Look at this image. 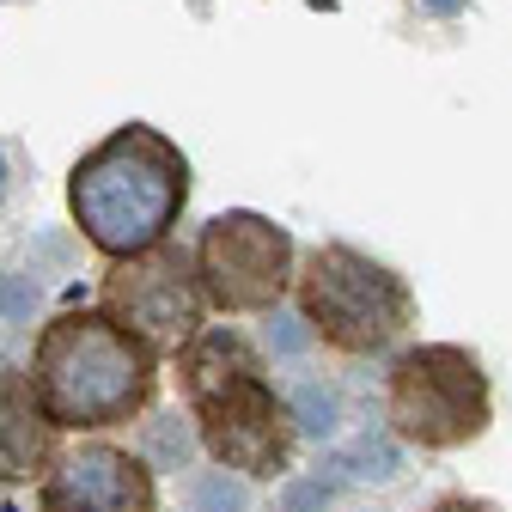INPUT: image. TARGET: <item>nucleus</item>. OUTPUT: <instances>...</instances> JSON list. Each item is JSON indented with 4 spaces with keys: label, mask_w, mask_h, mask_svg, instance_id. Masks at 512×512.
<instances>
[{
    "label": "nucleus",
    "mask_w": 512,
    "mask_h": 512,
    "mask_svg": "<svg viewBox=\"0 0 512 512\" xmlns=\"http://www.w3.org/2000/svg\"><path fill=\"white\" fill-rule=\"evenodd\" d=\"M177 384L189 397L196 439L220 470H238L244 482H275L293 470L299 427L287 415V397H275L263 354L232 324L196 330L177 348Z\"/></svg>",
    "instance_id": "nucleus-1"
},
{
    "label": "nucleus",
    "mask_w": 512,
    "mask_h": 512,
    "mask_svg": "<svg viewBox=\"0 0 512 512\" xmlns=\"http://www.w3.org/2000/svg\"><path fill=\"white\" fill-rule=\"evenodd\" d=\"M68 208H74L80 238L104 250L110 263L116 256H141L165 244L189 208V159L159 128L122 122L92 153H80L68 177Z\"/></svg>",
    "instance_id": "nucleus-2"
},
{
    "label": "nucleus",
    "mask_w": 512,
    "mask_h": 512,
    "mask_svg": "<svg viewBox=\"0 0 512 512\" xmlns=\"http://www.w3.org/2000/svg\"><path fill=\"white\" fill-rule=\"evenodd\" d=\"M159 384V354L122 330L110 311H61L43 324L37 354H31V391L55 427L74 433H104L135 421L153 403Z\"/></svg>",
    "instance_id": "nucleus-3"
},
{
    "label": "nucleus",
    "mask_w": 512,
    "mask_h": 512,
    "mask_svg": "<svg viewBox=\"0 0 512 512\" xmlns=\"http://www.w3.org/2000/svg\"><path fill=\"white\" fill-rule=\"evenodd\" d=\"M299 317L336 354H384L409 336L415 293L409 281L354 244H317L299 269Z\"/></svg>",
    "instance_id": "nucleus-4"
},
{
    "label": "nucleus",
    "mask_w": 512,
    "mask_h": 512,
    "mask_svg": "<svg viewBox=\"0 0 512 512\" xmlns=\"http://www.w3.org/2000/svg\"><path fill=\"white\" fill-rule=\"evenodd\" d=\"M384 421L415 452H458V445L482 439L494 421L482 360L458 342L403 348L391 360V384H384Z\"/></svg>",
    "instance_id": "nucleus-5"
},
{
    "label": "nucleus",
    "mask_w": 512,
    "mask_h": 512,
    "mask_svg": "<svg viewBox=\"0 0 512 512\" xmlns=\"http://www.w3.org/2000/svg\"><path fill=\"white\" fill-rule=\"evenodd\" d=\"M293 232L275 226L269 214H250V208H232V214H214L196 238V281H202V299L226 317H244V311H269L281 305V293L293 287Z\"/></svg>",
    "instance_id": "nucleus-6"
},
{
    "label": "nucleus",
    "mask_w": 512,
    "mask_h": 512,
    "mask_svg": "<svg viewBox=\"0 0 512 512\" xmlns=\"http://www.w3.org/2000/svg\"><path fill=\"white\" fill-rule=\"evenodd\" d=\"M104 311L122 330H135L153 354H177L202 330V311H208L202 281H196V256L177 244L116 256V269L104 275Z\"/></svg>",
    "instance_id": "nucleus-7"
},
{
    "label": "nucleus",
    "mask_w": 512,
    "mask_h": 512,
    "mask_svg": "<svg viewBox=\"0 0 512 512\" xmlns=\"http://www.w3.org/2000/svg\"><path fill=\"white\" fill-rule=\"evenodd\" d=\"M153 506H159V488L147 458L104 439L61 452L43 476V512H153Z\"/></svg>",
    "instance_id": "nucleus-8"
},
{
    "label": "nucleus",
    "mask_w": 512,
    "mask_h": 512,
    "mask_svg": "<svg viewBox=\"0 0 512 512\" xmlns=\"http://www.w3.org/2000/svg\"><path fill=\"white\" fill-rule=\"evenodd\" d=\"M55 458V421L43 415L25 372H0V488L31 482Z\"/></svg>",
    "instance_id": "nucleus-9"
},
{
    "label": "nucleus",
    "mask_w": 512,
    "mask_h": 512,
    "mask_svg": "<svg viewBox=\"0 0 512 512\" xmlns=\"http://www.w3.org/2000/svg\"><path fill=\"white\" fill-rule=\"evenodd\" d=\"M287 415H293V427L311 433V439H330V433L342 427V403H336V391H330V384H317V378H299V384H293Z\"/></svg>",
    "instance_id": "nucleus-10"
},
{
    "label": "nucleus",
    "mask_w": 512,
    "mask_h": 512,
    "mask_svg": "<svg viewBox=\"0 0 512 512\" xmlns=\"http://www.w3.org/2000/svg\"><path fill=\"white\" fill-rule=\"evenodd\" d=\"M336 470H348L354 482H397V476H403V452H397L384 433H366V439L348 445V458H342Z\"/></svg>",
    "instance_id": "nucleus-11"
},
{
    "label": "nucleus",
    "mask_w": 512,
    "mask_h": 512,
    "mask_svg": "<svg viewBox=\"0 0 512 512\" xmlns=\"http://www.w3.org/2000/svg\"><path fill=\"white\" fill-rule=\"evenodd\" d=\"M141 445H147V458H153L159 470H183L189 458H196V433H189L177 415H153L147 433H141Z\"/></svg>",
    "instance_id": "nucleus-12"
},
{
    "label": "nucleus",
    "mask_w": 512,
    "mask_h": 512,
    "mask_svg": "<svg viewBox=\"0 0 512 512\" xmlns=\"http://www.w3.org/2000/svg\"><path fill=\"white\" fill-rule=\"evenodd\" d=\"M189 500H196V512H250V488L238 470H202Z\"/></svg>",
    "instance_id": "nucleus-13"
},
{
    "label": "nucleus",
    "mask_w": 512,
    "mask_h": 512,
    "mask_svg": "<svg viewBox=\"0 0 512 512\" xmlns=\"http://www.w3.org/2000/svg\"><path fill=\"white\" fill-rule=\"evenodd\" d=\"M37 281L25 275V269H7V275H0V317H7V324H25V317L37 311Z\"/></svg>",
    "instance_id": "nucleus-14"
},
{
    "label": "nucleus",
    "mask_w": 512,
    "mask_h": 512,
    "mask_svg": "<svg viewBox=\"0 0 512 512\" xmlns=\"http://www.w3.org/2000/svg\"><path fill=\"white\" fill-rule=\"evenodd\" d=\"M324 506H330V482L324 476L287 482V494H281V512H324Z\"/></svg>",
    "instance_id": "nucleus-15"
},
{
    "label": "nucleus",
    "mask_w": 512,
    "mask_h": 512,
    "mask_svg": "<svg viewBox=\"0 0 512 512\" xmlns=\"http://www.w3.org/2000/svg\"><path fill=\"white\" fill-rule=\"evenodd\" d=\"M305 342H311L305 317H281V305H269V348H281V354H299Z\"/></svg>",
    "instance_id": "nucleus-16"
},
{
    "label": "nucleus",
    "mask_w": 512,
    "mask_h": 512,
    "mask_svg": "<svg viewBox=\"0 0 512 512\" xmlns=\"http://www.w3.org/2000/svg\"><path fill=\"white\" fill-rule=\"evenodd\" d=\"M427 512H500V506H488V500H470V494H445V500H433Z\"/></svg>",
    "instance_id": "nucleus-17"
},
{
    "label": "nucleus",
    "mask_w": 512,
    "mask_h": 512,
    "mask_svg": "<svg viewBox=\"0 0 512 512\" xmlns=\"http://www.w3.org/2000/svg\"><path fill=\"white\" fill-rule=\"evenodd\" d=\"M470 7V0H421V13H433V19H458Z\"/></svg>",
    "instance_id": "nucleus-18"
},
{
    "label": "nucleus",
    "mask_w": 512,
    "mask_h": 512,
    "mask_svg": "<svg viewBox=\"0 0 512 512\" xmlns=\"http://www.w3.org/2000/svg\"><path fill=\"white\" fill-rule=\"evenodd\" d=\"M0 196H7V153H0Z\"/></svg>",
    "instance_id": "nucleus-19"
}]
</instances>
